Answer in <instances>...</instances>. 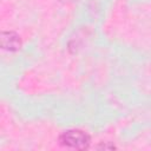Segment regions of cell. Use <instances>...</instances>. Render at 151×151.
I'll return each mask as SVG.
<instances>
[{
    "mask_svg": "<svg viewBox=\"0 0 151 151\" xmlns=\"http://www.w3.org/2000/svg\"><path fill=\"white\" fill-rule=\"evenodd\" d=\"M59 144L67 149H77V150H84L90 146L91 137L87 132L79 130V129H70L64 131L59 138Z\"/></svg>",
    "mask_w": 151,
    "mask_h": 151,
    "instance_id": "cell-1",
    "label": "cell"
},
{
    "mask_svg": "<svg viewBox=\"0 0 151 151\" xmlns=\"http://www.w3.org/2000/svg\"><path fill=\"white\" fill-rule=\"evenodd\" d=\"M0 40H1L2 50L8 52L19 51L22 45L20 35L14 31H2L0 35Z\"/></svg>",
    "mask_w": 151,
    "mask_h": 151,
    "instance_id": "cell-2",
    "label": "cell"
},
{
    "mask_svg": "<svg viewBox=\"0 0 151 151\" xmlns=\"http://www.w3.org/2000/svg\"><path fill=\"white\" fill-rule=\"evenodd\" d=\"M97 149H116V146L113 145V144H99V145H97L96 146Z\"/></svg>",
    "mask_w": 151,
    "mask_h": 151,
    "instance_id": "cell-3",
    "label": "cell"
}]
</instances>
